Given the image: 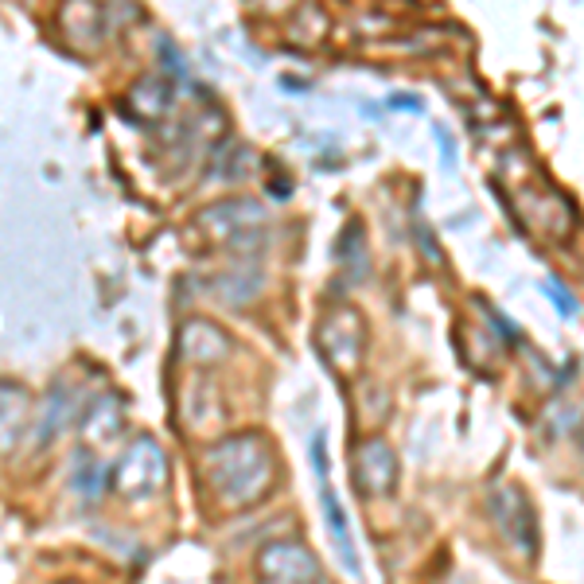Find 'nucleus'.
I'll list each match as a JSON object with an SVG mask.
<instances>
[{
  "instance_id": "1",
  "label": "nucleus",
  "mask_w": 584,
  "mask_h": 584,
  "mask_svg": "<svg viewBox=\"0 0 584 584\" xmlns=\"http://www.w3.org/2000/svg\"><path fill=\"white\" fill-rule=\"evenodd\" d=\"M203 483L230 511L262 503L277 483V456L262 433H238L203 453Z\"/></svg>"
},
{
  "instance_id": "2",
  "label": "nucleus",
  "mask_w": 584,
  "mask_h": 584,
  "mask_svg": "<svg viewBox=\"0 0 584 584\" xmlns=\"http://www.w3.org/2000/svg\"><path fill=\"white\" fill-rule=\"evenodd\" d=\"M168 483V456L152 436H137L110 471V488L125 503H145Z\"/></svg>"
},
{
  "instance_id": "3",
  "label": "nucleus",
  "mask_w": 584,
  "mask_h": 584,
  "mask_svg": "<svg viewBox=\"0 0 584 584\" xmlns=\"http://www.w3.org/2000/svg\"><path fill=\"white\" fill-rule=\"evenodd\" d=\"M316 347L335 375H355L363 355H367V323L355 308H335L316 328Z\"/></svg>"
},
{
  "instance_id": "4",
  "label": "nucleus",
  "mask_w": 584,
  "mask_h": 584,
  "mask_svg": "<svg viewBox=\"0 0 584 584\" xmlns=\"http://www.w3.org/2000/svg\"><path fill=\"white\" fill-rule=\"evenodd\" d=\"M257 581L262 584H328L323 565L300 541H270L257 553Z\"/></svg>"
},
{
  "instance_id": "5",
  "label": "nucleus",
  "mask_w": 584,
  "mask_h": 584,
  "mask_svg": "<svg viewBox=\"0 0 584 584\" xmlns=\"http://www.w3.org/2000/svg\"><path fill=\"white\" fill-rule=\"evenodd\" d=\"M355 491L363 499H382L398 488V456L386 440L370 436L355 448Z\"/></svg>"
},
{
  "instance_id": "6",
  "label": "nucleus",
  "mask_w": 584,
  "mask_h": 584,
  "mask_svg": "<svg viewBox=\"0 0 584 584\" xmlns=\"http://www.w3.org/2000/svg\"><path fill=\"white\" fill-rule=\"evenodd\" d=\"M491 518H495L499 534L523 553L534 550V511L518 488H499L491 491Z\"/></svg>"
},
{
  "instance_id": "7",
  "label": "nucleus",
  "mask_w": 584,
  "mask_h": 584,
  "mask_svg": "<svg viewBox=\"0 0 584 584\" xmlns=\"http://www.w3.org/2000/svg\"><path fill=\"white\" fill-rule=\"evenodd\" d=\"M32 425V398L16 382H0V456L20 448Z\"/></svg>"
},
{
  "instance_id": "8",
  "label": "nucleus",
  "mask_w": 584,
  "mask_h": 584,
  "mask_svg": "<svg viewBox=\"0 0 584 584\" xmlns=\"http://www.w3.org/2000/svg\"><path fill=\"white\" fill-rule=\"evenodd\" d=\"M125 433V410L114 393H102L87 405V417H82V436H87L90 448H110L117 445Z\"/></svg>"
},
{
  "instance_id": "9",
  "label": "nucleus",
  "mask_w": 584,
  "mask_h": 584,
  "mask_svg": "<svg viewBox=\"0 0 584 584\" xmlns=\"http://www.w3.org/2000/svg\"><path fill=\"white\" fill-rule=\"evenodd\" d=\"M70 417H75V393H70V386H62V382H55L51 386V393H47V401H44V410L35 413V453H47V448L55 445L62 436V428L70 425Z\"/></svg>"
},
{
  "instance_id": "10",
  "label": "nucleus",
  "mask_w": 584,
  "mask_h": 584,
  "mask_svg": "<svg viewBox=\"0 0 584 584\" xmlns=\"http://www.w3.org/2000/svg\"><path fill=\"white\" fill-rule=\"evenodd\" d=\"M320 506H323V523H328V534H332L343 569H347L351 576H358V550H355V538H351V523H347V515H343L340 495H335L328 483L320 488Z\"/></svg>"
},
{
  "instance_id": "11",
  "label": "nucleus",
  "mask_w": 584,
  "mask_h": 584,
  "mask_svg": "<svg viewBox=\"0 0 584 584\" xmlns=\"http://www.w3.org/2000/svg\"><path fill=\"white\" fill-rule=\"evenodd\" d=\"M227 351H230L227 332H218L215 323L192 320L184 328V355L192 358V363H215V358H222Z\"/></svg>"
},
{
  "instance_id": "12",
  "label": "nucleus",
  "mask_w": 584,
  "mask_h": 584,
  "mask_svg": "<svg viewBox=\"0 0 584 584\" xmlns=\"http://www.w3.org/2000/svg\"><path fill=\"white\" fill-rule=\"evenodd\" d=\"M70 491L82 499V503H98V499L105 495V488H110V471L102 468V460L98 456H90L87 448H82L79 456H75V471H70Z\"/></svg>"
},
{
  "instance_id": "13",
  "label": "nucleus",
  "mask_w": 584,
  "mask_h": 584,
  "mask_svg": "<svg viewBox=\"0 0 584 584\" xmlns=\"http://www.w3.org/2000/svg\"><path fill=\"white\" fill-rule=\"evenodd\" d=\"M129 110L137 117H164L172 110V87L160 79H145L133 87L129 94Z\"/></svg>"
},
{
  "instance_id": "14",
  "label": "nucleus",
  "mask_w": 584,
  "mask_h": 584,
  "mask_svg": "<svg viewBox=\"0 0 584 584\" xmlns=\"http://www.w3.org/2000/svg\"><path fill=\"white\" fill-rule=\"evenodd\" d=\"M340 262L355 265V270H363V265H367V234H363V227H358V222H351L347 234L340 238Z\"/></svg>"
},
{
  "instance_id": "15",
  "label": "nucleus",
  "mask_w": 584,
  "mask_h": 584,
  "mask_svg": "<svg viewBox=\"0 0 584 584\" xmlns=\"http://www.w3.org/2000/svg\"><path fill=\"white\" fill-rule=\"evenodd\" d=\"M541 293H546V297H550L553 305H558V312H561V316H569V320H573V316L581 312L576 297H573V293H569L565 285H561V280H546V285H541Z\"/></svg>"
},
{
  "instance_id": "16",
  "label": "nucleus",
  "mask_w": 584,
  "mask_h": 584,
  "mask_svg": "<svg viewBox=\"0 0 584 584\" xmlns=\"http://www.w3.org/2000/svg\"><path fill=\"white\" fill-rule=\"evenodd\" d=\"M157 55L168 62V70H172V75H180V79H184V75H187V59H184L180 51H175L172 39H164V35H160V39H157Z\"/></svg>"
},
{
  "instance_id": "17",
  "label": "nucleus",
  "mask_w": 584,
  "mask_h": 584,
  "mask_svg": "<svg viewBox=\"0 0 584 584\" xmlns=\"http://www.w3.org/2000/svg\"><path fill=\"white\" fill-rule=\"evenodd\" d=\"M476 305L483 308V312H488V320H491V328H495L499 335H503V340H511V343H518V328L511 320H506L503 312H499V308H491L488 300H476Z\"/></svg>"
},
{
  "instance_id": "18",
  "label": "nucleus",
  "mask_w": 584,
  "mask_h": 584,
  "mask_svg": "<svg viewBox=\"0 0 584 584\" xmlns=\"http://www.w3.org/2000/svg\"><path fill=\"white\" fill-rule=\"evenodd\" d=\"M308 453H312V468H316V476H320V483H328V436L316 433Z\"/></svg>"
},
{
  "instance_id": "19",
  "label": "nucleus",
  "mask_w": 584,
  "mask_h": 584,
  "mask_svg": "<svg viewBox=\"0 0 584 584\" xmlns=\"http://www.w3.org/2000/svg\"><path fill=\"white\" fill-rule=\"evenodd\" d=\"M390 105H393V110H413V114H421V110H425V105H421L413 94H393Z\"/></svg>"
},
{
  "instance_id": "20",
  "label": "nucleus",
  "mask_w": 584,
  "mask_h": 584,
  "mask_svg": "<svg viewBox=\"0 0 584 584\" xmlns=\"http://www.w3.org/2000/svg\"><path fill=\"white\" fill-rule=\"evenodd\" d=\"M436 140H440V149H445V164L453 168V164H456V145H453V137H448V133L440 129V125H436Z\"/></svg>"
}]
</instances>
